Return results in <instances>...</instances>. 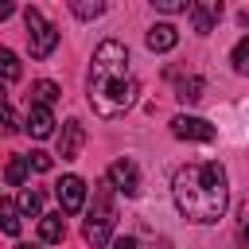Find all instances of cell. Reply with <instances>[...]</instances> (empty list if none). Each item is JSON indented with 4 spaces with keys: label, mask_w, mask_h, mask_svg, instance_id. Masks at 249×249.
I'll return each instance as SVG.
<instances>
[{
    "label": "cell",
    "mask_w": 249,
    "mask_h": 249,
    "mask_svg": "<svg viewBox=\"0 0 249 249\" xmlns=\"http://www.w3.org/2000/svg\"><path fill=\"white\" fill-rule=\"evenodd\" d=\"M171 198L179 214L195 226H214L226 206H230V187H226V167L218 160L206 163H187L171 175Z\"/></svg>",
    "instance_id": "cell-1"
},
{
    "label": "cell",
    "mask_w": 249,
    "mask_h": 249,
    "mask_svg": "<svg viewBox=\"0 0 249 249\" xmlns=\"http://www.w3.org/2000/svg\"><path fill=\"white\" fill-rule=\"evenodd\" d=\"M136 101V78L128 74V51L117 39H105L93 51V70H89V105L97 117L113 121L124 117Z\"/></svg>",
    "instance_id": "cell-2"
},
{
    "label": "cell",
    "mask_w": 249,
    "mask_h": 249,
    "mask_svg": "<svg viewBox=\"0 0 249 249\" xmlns=\"http://www.w3.org/2000/svg\"><path fill=\"white\" fill-rule=\"evenodd\" d=\"M113 226H117V206H113V187L109 183H93V206L82 222V237L86 245L101 249L109 237H113Z\"/></svg>",
    "instance_id": "cell-3"
},
{
    "label": "cell",
    "mask_w": 249,
    "mask_h": 249,
    "mask_svg": "<svg viewBox=\"0 0 249 249\" xmlns=\"http://www.w3.org/2000/svg\"><path fill=\"white\" fill-rule=\"evenodd\" d=\"M23 23H27V47H31V58H47V54L58 47V27L47 23L39 8H27V12H23Z\"/></svg>",
    "instance_id": "cell-4"
},
{
    "label": "cell",
    "mask_w": 249,
    "mask_h": 249,
    "mask_svg": "<svg viewBox=\"0 0 249 249\" xmlns=\"http://www.w3.org/2000/svg\"><path fill=\"white\" fill-rule=\"evenodd\" d=\"M105 183L113 187V191H121V195H140V167L132 163V160H113L109 163V175H105Z\"/></svg>",
    "instance_id": "cell-5"
},
{
    "label": "cell",
    "mask_w": 249,
    "mask_h": 249,
    "mask_svg": "<svg viewBox=\"0 0 249 249\" xmlns=\"http://www.w3.org/2000/svg\"><path fill=\"white\" fill-rule=\"evenodd\" d=\"M54 195H58V206L62 214H78L86 206V179L82 175H62L54 183Z\"/></svg>",
    "instance_id": "cell-6"
},
{
    "label": "cell",
    "mask_w": 249,
    "mask_h": 249,
    "mask_svg": "<svg viewBox=\"0 0 249 249\" xmlns=\"http://www.w3.org/2000/svg\"><path fill=\"white\" fill-rule=\"evenodd\" d=\"M171 132H175L179 140H198V144H210V140H214V124L202 121V117H187V113H179V117L171 121Z\"/></svg>",
    "instance_id": "cell-7"
},
{
    "label": "cell",
    "mask_w": 249,
    "mask_h": 249,
    "mask_svg": "<svg viewBox=\"0 0 249 249\" xmlns=\"http://www.w3.org/2000/svg\"><path fill=\"white\" fill-rule=\"evenodd\" d=\"M187 16H191V23H195L198 35H210L214 23L222 19V0H198V4L187 8Z\"/></svg>",
    "instance_id": "cell-8"
},
{
    "label": "cell",
    "mask_w": 249,
    "mask_h": 249,
    "mask_svg": "<svg viewBox=\"0 0 249 249\" xmlns=\"http://www.w3.org/2000/svg\"><path fill=\"white\" fill-rule=\"evenodd\" d=\"M82 144H86V128H82L78 117H70L62 124V132H58V156L62 160H78L82 156Z\"/></svg>",
    "instance_id": "cell-9"
},
{
    "label": "cell",
    "mask_w": 249,
    "mask_h": 249,
    "mask_svg": "<svg viewBox=\"0 0 249 249\" xmlns=\"http://www.w3.org/2000/svg\"><path fill=\"white\" fill-rule=\"evenodd\" d=\"M144 43H148V51L163 54V51H171V47L179 43V27H175V23H152L148 35H144Z\"/></svg>",
    "instance_id": "cell-10"
},
{
    "label": "cell",
    "mask_w": 249,
    "mask_h": 249,
    "mask_svg": "<svg viewBox=\"0 0 249 249\" xmlns=\"http://www.w3.org/2000/svg\"><path fill=\"white\" fill-rule=\"evenodd\" d=\"M23 128H27L35 140H47V136L54 132V113H51V109H43V105H31V109H27V117H23Z\"/></svg>",
    "instance_id": "cell-11"
},
{
    "label": "cell",
    "mask_w": 249,
    "mask_h": 249,
    "mask_svg": "<svg viewBox=\"0 0 249 249\" xmlns=\"http://www.w3.org/2000/svg\"><path fill=\"white\" fill-rule=\"evenodd\" d=\"M39 241H47V245L66 241V222H62V210H58V214H39Z\"/></svg>",
    "instance_id": "cell-12"
},
{
    "label": "cell",
    "mask_w": 249,
    "mask_h": 249,
    "mask_svg": "<svg viewBox=\"0 0 249 249\" xmlns=\"http://www.w3.org/2000/svg\"><path fill=\"white\" fill-rule=\"evenodd\" d=\"M58 97H62V89H58L51 78H39V82H31V105H43V109H51Z\"/></svg>",
    "instance_id": "cell-13"
},
{
    "label": "cell",
    "mask_w": 249,
    "mask_h": 249,
    "mask_svg": "<svg viewBox=\"0 0 249 249\" xmlns=\"http://www.w3.org/2000/svg\"><path fill=\"white\" fill-rule=\"evenodd\" d=\"M16 210H19V214H27V218H39V210H43V191H35V187H23V191H19V202H16Z\"/></svg>",
    "instance_id": "cell-14"
},
{
    "label": "cell",
    "mask_w": 249,
    "mask_h": 249,
    "mask_svg": "<svg viewBox=\"0 0 249 249\" xmlns=\"http://www.w3.org/2000/svg\"><path fill=\"white\" fill-rule=\"evenodd\" d=\"M27 175H31L27 156H12V160H8V167H4V179H8L12 187H23V183H27Z\"/></svg>",
    "instance_id": "cell-15"
},
{
    "label": "cell",
    "mask_w": 249,
    "mask_h": 249,
    "mask_svg": "<svg viewBox=\"0 0 249 249\" xmlns=\"http://www.w3.org/2000/svg\"><path fill=\"white\" fill-rule=\"evenodd\" d=\"M19 74H23L19 54H16V51H8V47H0V78H4V82H16Z\"/></svg>",
    "instance_id": "cell-16"
},
{
    "label": "cell",
    "mask_w": 249,
    "mask_h": 249,
    "mask_svg": "<svg viewBox=\"0 0 249 249\" xmlns=\"http://www.w3.org/2000/svg\"><path fill=\"white\" fill-rule=\"evenodd\" d=\"M0 230L4 233H19V210H16V202H8V198H0Z\"/></svg>",
    "instance_id": "cell-17"
},
{
    "label": "cell",
    "mask_w": 249,
    "mask_h": 249,
    "mask_svg": "<svg viewBox=\"0 0 249 249\" xmlns=\"http://www.w3.org/2000/svg\"><path fill=\"white\" fill-rule=\"evenodd\" d=\"M230 62H233V70H237V74H245V78H249V35L233 43V51H230Z\"/></svg>",
    "instance_id": "cell-18"
},
{
    "label": "cell",
    "mask_w": 249,
    "mask_h": 249,
    "mask_svg": "<svg viewBox=\"0 0 249 249\" xmlns=\"http://www.w3.org/2000/svg\"><path fill=\"white\" fill-rule=\"evenodd\" d=\"M175 97H179V101H198V97H202V78H198V74L183 78V82H179V93H175Z\"/></svg>",
    "instance_id": "cell-19"
},
{
    "label": "cell",
    "mask_w": 249,
    "mask_h": 249,
    "mask_svg": "<svg viewBox=\"0 0 249 249\" xmlns=\"http://www.w3.org/2000/svg\"><path fill=\"white\" fill-rule=\"evenodd\" d=\"M70 12H74L78 19H93V16H101V12H105V4H101V0H93V4H89V0H74V4H70Z\"/></svg>",
    "instance_id": "cell-20"
},
{
    "label": "cell",
    "mask_w": 249,
    "mask_h": 249,
    "mask_svg": "<svg viewBox=\"0 0 249 249\" xmlns=\"http://www.w3.org/2000/svg\"><path fill=\"white\" fill-rule=\"evenodd\" d=\"M152 8L163 12V16H175V12H187L191 4H187V0H152Z\"/></svg>",
    "instance_id": "cell-21"
},
{
    "label": "cell",
    "mask_w": 249,
    "mask_h": 249,
    "mask_svg": "<svg viewBox=\"0 0 249 249\" xmlns=\"http://www.w3.org/2000/svg\"><path fill=\"white\" fill-rule=\"evenodd\" d=\"M237 241H241V249H249V202H245L241 222H237Z\"/></svg>",
    "instance_id": "cell-22"
},
{
    "label": "cell",
    "mask_w": 249,
    "mask_h": 249,
    "mask_svg": "<svg viewBox=\"0 0 249 249\" xmlns=\"http://www.w3.org/2000/svg\"><path fill=\"white\" fill-rule=\"evenodd\" d=\"M0 124H4V132H16V128H19V117H16L8 105H0Z\"/></svg>",
    "instance_id": "cell-23"
},
{
    "label": "cell",
    "mask_w": 249,
    "mask_h": 249,
    "mask_svg": "<svg viewBox=\"0 0 249 249\" xmlns=\"http://www.w3.org/2000/svg\"><path fill=\"white\" fill-rule=\"evenodd\" d=\"M27 167H35V171H51V156H47V152H31V156H27Z\"/></svg>",
    "instance_id": "cell-24"
},
{
    "label": "cell",
    "mask_w": 249,
    "mask_h": 249,
    "mask_svg": "<svg viewBox=\"0 0 249 249\" xmlns=\"http://www.w3.org/2000/svg\"><path fill=\"white\" fill-rule=\"evenodd\" d=\"M113 249H140V245H136V237H117Z\"/></svg>",
    "instance_id": "cell-25"
},
{
    "label": "cell",
    "mask_w": 249,
    "mask_h": 249,
    "mask_svg": "<svg viewBox=\"0 0 249 249\" xmlns=\"http://www.w3.org/2000/svg\"><path fill=\"white\" fill-rule=\"evenodd\" d=\"M8 16H16V4L12 0H0V19H8Z\"/></svg>",
    "instance_id": "cell-26"
},
{
    "label": "cell",
    "mask_w": 249,
    "mask_h": 249,
    "mask_svg": "<svg viewBox=\"0 0 249 249\" xmlns=\"http://www.w3.org/2000/svg\"><path fill=\"white\" fill-rule=\"evenodd\" d=\"M16 249H35V245H16Z\"/></svg>",
    "instance_id": "cell-27"
}]
</instances>
